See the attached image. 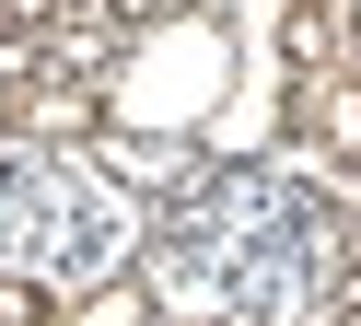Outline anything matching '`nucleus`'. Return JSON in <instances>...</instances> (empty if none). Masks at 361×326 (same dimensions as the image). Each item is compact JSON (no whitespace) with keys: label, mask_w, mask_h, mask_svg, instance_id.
I'll return each mask as SVG.
<instances>
[{"label":"nucleus","mask_w":361,"mask_h":326,"mask_svg":"<svg viewBox=\"0 0 361 326\" xmlns=\"http://www.w3.org/2000/svg\"><path fill=\"white\" fill-rule=\"evenodd\" d=\"M140 315H152L140 291H105V303H94V315H82V326H140Z\"/></svg>","instance_id":"obj_1"},{"label":"nucleus","mask_w":361,"mask_h":326,"mask_svg":"<svg viewBox=\"0 0 361 326\" xmlns=\"http://www.w3.org/2000/svg\"><path fill=\"white\" fill-rule=\"evenodd\" d=\"M338 326H361V303H350V315H338Z\"/></svg>","instance_id":"obj_2"}]
</instances>
